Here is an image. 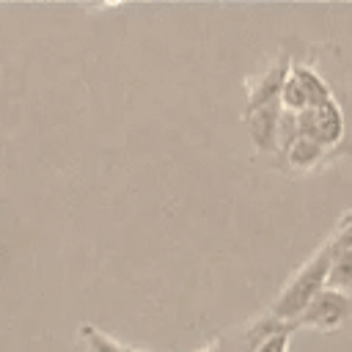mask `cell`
<instances>
[{
  "instance_id": "cell-1",
  "label": "cell",
  "mask_w": 352,
  "mask_h": 352,
  "mask_svg": "<svg viewBox=\"0 0 352 352\" xmlns=\"http://www.w3.org/2000/svg\"><path fill=\"white\" fill-rule=\"evenodd\" d=\"M330 261H333V250L330 245H324L302 270L300 275L286 286V292L278 297V302L272 305L275 319H286L294 324V319L308 308V302L324 289L327 272H330Z\"/></svg>"
},
{
  "instance_id": "cell-2",
  "label": "cell",
  "mask_w": 352,
  "mask_h": 352,
  "mask_svg": "<svg viewBox=\"0 0 352 352\" xmlns=\"http://www.w3.org/2000/svg\"><path fill=\"white\" fill-rule=\"evenodd\" d=\"M297 132L300 138H311L319 146H333L341 140L344 132V116L336 104V99L319 104V107H305L297 113Z\"/></svg>"
},
{
  "instance_id": "cell-3",
  "label": "cell",
  "mask_w": 352,
  "mask_h": 352,
  "mask_svg": "<svg viewBox=\"0 0 352 352\" xmlns=\"http://www.w3.org/2000/svg\"><path fill=\"white\" fill-rule=\"evenodd\" d=\"M349 314H352V297L336 289H322L308 302V308L294 319V324H314L319 330H333L341 322H346Z\"/></svg>"
},
{
  "instance_id": "cell-4",
  "label": "cell",
  "mask_w": 352,
  "mask_h": 352,
  "mask_svg": "<svg viewBox=\"0 0 352 352\" xmlns=\"http://www.w3.org/2000/svg\"><path fill=\"white\" fill-rule=\"evenodd\" d=\"M275 132H278V104H261L253 110V138L261 148H270L275 143Z\"/></svg>"
},
{
  "instance_id": "cell-5",
  "label": "cell",
  "mask_w": 352,
  "mask_h": 352,
  "mask_svg": "<svg viewBox=\"0 0 352 352\" xmlns=\"http://www.w3.org/2000/svg\"><path fill=\"white\" fill-rule=\"evenodd\" d=\"M324 289L344 292L346 297L352 294V250L333 253V261H330V272H327Z\"/></svg>"
},
{
  "instance_id": "cell-6",
  "label": "cell",
  "mask_w": 352,
  "mask_h": 352,
  "mask_svg": "<svg viewBox=\"0 0 352 352\" xmlns=\"http://www.w3.org/2000/svg\"><path fill=\"white\" fill-rule=\"evenodd\" d=\"M292 74L300 80V85H302V91H305V99H308V107H319V104H324V102H330V99H333V94H330L327 82H324L316 72L297 66V69H292Z\"/></svg>"
},
{
  "instance_id": "cell-7",
  "label": "cell",
  "mask_w": 352,
  "mask_h": 352,
  "mask_svg": "<svg viewBox=\"0 0 352 352\" xmlns=\"http://www.w3.org/2000/svg\"><path fill=\"white\" fill-rule=\"evenodd\" d=\"M286 154H289V162H292L294 168H311V165L319 162V157L324 154V146H319V143L311 140V138H297V140L286 148Z\"/></svg>"
},
{
  "instance_id": "cell-8",
  "label": "cell",
  "mask_w": 352,
  "mask_h": 352,
  "mask_svg": "<svg viewBox=\"0 0 352 352\" xmlns=\"http://www.w3.org/2000/svg\"><path fill=\"white\" fill-rule=\"evenodd\" d=\"M330 245V250L333 253H341V250H352V214L346 217V220H341V228H338V234L327 242Z\"/></svg>"
},
{
  "instance_id": "cell-9",
  "label": "cell",
  "mask_w": 352,
  "mask_h": 352,
  "mask_svg": "<svg viewBox=\"0 0 352 352\" xmlns=\"http://www.w3.org/2000/svg\"><path fill=\"white\" fill-rule=\"evenodd\" d=\"M289 346V330H278L256 344V352H286Z\"/></svg>"
},
{
  "instance_id": "cell-10",
  "label": "cell",
  "mask_w": 352,
  "mask_h": 352,
  "mask_svg": "<svg viewBox=\"0 0 352 352\" xmlns=\"http://www.w3.org/2000/svg\"><path fill=\"white\" fill-rule=\"evenodd\" d=\"M209 352H226V349H209Z\"/></svg>"
}]
</instances>
